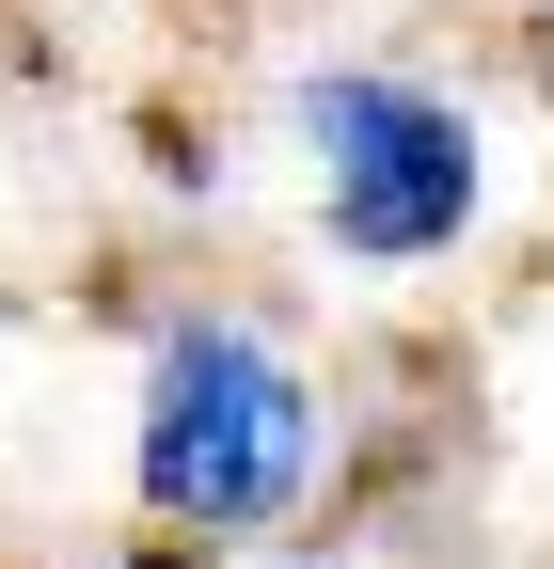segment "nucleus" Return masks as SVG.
I'll return each instance as SVG.
<instances>
[{"instance_id":"1","label":"nucleus","mask_w":554,"mask_h":569,"mask_svg":"<svg viewBox=\"0 0 554 569\" xmlns=\"http://www.w3.org/2000/svg\"><path fill=\"white\" fill-rule=\"evenodd\" d=\"M317 459V396L269 365L254 332H175L159 348V396H144V490L175 522H269Z\"/></svg>"},{"instance_id":"2","label":"nucleus","mask_w":554,"mask_h":569,"mask_svg":"<svg viewBox=\"0 0 554 569\" xmlns=\"http://www.w3.org/2000/svg\"><path fill=\"white\" fill-rule=\"evenodd\" d=\"M301 127H317V159H333V238H349V253H428V238L475 222V142H459V111L396 96V80H317Z\"/></svg>"}]
</instances>
